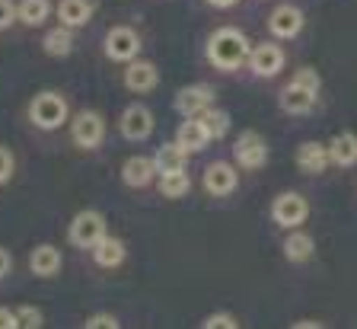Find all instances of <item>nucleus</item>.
<instances>
[{
	"label": "nucleus",
	"instance_id": "nucleus-1",
	"mask_svg": "<svg viewBox=\"0 0 357 329\" xmlns=\"http://www.w3.org/2000/svg\"><path fill=\"white\" fill-rule=\"evenodd\" d=\"M249 38L243 29H233V26H220V29L211 32L208 38V61L217 71H236L245 64L249 58Z\"/></svg>",
	"mask_w": 357,
	"mask_h": 329
},
{
	"label": "nucleus",
	"instance_id": "nucleus-2",
	"mask_svg": "<svg viewBox=\"0 0 357 329\" xmlns=\"http://www.w3.org/2000/svg\"><path fill=\"white\" fill-rule=\"evenodd\" d=\"M70 119V105H67L64 93L58 90H42L29 99V122L38 131H58Z\"/></svg>",
	"mask_w": 357,
	"mask_h": 329
},
{
	"label": "nucleus",
	"instance_id": "nucleus-3",
	"mask_svg": "<svg viewBox=\"0 0 357 329\" xmlns=\"http://www.w3.org/2000/svg\"><path fill=\"white\" fill-rule=\"evenodd\" d=\"M109 233L105 227V214L96 208H86V211H77L70 227H67V243L77 249H93L99 240Z\"/></svg>",
	"mask_w": 357,
	"mask_h": 329
},
{
	"label": "nucleus",
	"instance_id": "nucleus-4",
	"mask_svg": "<svg viewBox=\"0 0 357 329\" xmlns=\"http://www.w3.org/2000/svg\"><path fill=\"white\" fill-rule=\"evenodd\" d=\"M70 122V141L80 150H96L105 138V119L96 112V109H80Z\"/></svg>",
	"mask_w": 357,
	"mask_h": 329
},
{
	"label": "nucleus",
	"instance_id": "nucleus-5",
	"mask_svg": "<svg viewBox=\"0 0 357 329\" xmlns=\"http://www.w3.org/2000/svg\"><path fill=\"white\" fill-rule=\"evenodd\" d=\"M310 217V202H306L300 192H281L271 202V221L284 231H294V227H303V221Z\"/></svg>",
	"mask_w": 357,
	"mask_h": 329
},
{
	"label": "nucleus",
	"instance_id": "nucleus-6",
	"mask_svg": "<svg viewBox=\"0 0 357 329\" xmlns=\"http://www.w3.org/2000/svg\"><path fill=\"white\" fill-rule=\"evenodd\" d=\"M105 58L109 61H119V64H128L141 54V36L131 29V26H115V29L105 32Z\"/></svg>",
	"mask_w": 357,
	"mask_h": 329
},
{
	"label": "nucleus",
	"instance_id": "nucleus-7",
	"mask_svg": "<svg viewBox=\"0 0 357 329\" xmlns=\"http://www.w3.org/2000/svg\"><path fill=\"white\" fill-rule=\"evenodd\" d=\"M245 64H249V71H252L255 77L271 80V77H278L284 71V48L278 45V42H261V45L249 48Z\"/></svg>",
	"mask_w": 357,
	"mask_h": 329
},
{
	"label": "nucleus",
	"instance_id": "nucleus-8",
	"mask_svg": "<svg viewBox=\"0 0 357 329\" xmlns=\"http://www.w3.org/2000/svg\"><path fill=\"white\" fill-rule=\"evenodd\" d=\"M233 157H236V166L243 170H261L268 163V144L259 131H243L233 144Z\"/></svg>",
	"mask_w": 357,
	"mask_h": 329
},
{
	"label": "nucleus",
	"instance_id": "nucleus-9",
	"mask_svg": "<svg viewBox=\"0 0 357 329\" xmlns=\"http://www.w3.org/2000/svg\"><path fill=\"white\" fill-rule=\"evenodd\" d=\"M201 186H204L208 195H214V198H227V195L236 192L239 173L233 170V163H227V160H214V163H208L204 176H201Z\"/></svg>",
	"mask_w": 357,
	"mask_h": 329
},
{
	"label": "nucleus",
	"instance_id": "nucleus-10",
	"mask_svg": "<svg viewBox=\"0 0 357 329\" xmlns=\"http://www.w3.org/2000/svg\"><path fill=\"white\" fill-rule=\"evenodd\" d=\"M153 125H156L153 112H150L144 103H131L119 119V131L128 141H147V138L153 135Z\"/></svg>",
	"mask_w": 357,
	"mask_h": 329
},
{
	"label": "nucleus",
	"instance_id": "nucleus-11",
	"mask_svg": "<svg viewBox=\"0 0 357 329\" xmlns=\"http://www.w3.org/2000/svg\"><path fill=\"white\" fill-rule=\"evenodd\" d=\"M303 23H306L303 10L294 7V3H281V7H275L271 16H268V32L287 42V38H297L303 32Z\"/></svg>",
	"mask_w": 357,
	"mask_h": 329
},
{
	"label": "nucleus",
	"instance_id": "nucleus-12",
	"mask_svg": "<svg viewBox=\"0 0 357 329\" xmlns=\"http://www.w3.org/2000/svg\"><path fill=\"white\" fill-rule=\"evenodd\" d=\"M214 99H217L214 87H208V83H192V87H182V90L176 93L172 105H176L178 115H198V112H204L208 105H214Z\"/></svg>",
	"mask_w": 357,
	"mask_h": 329
},
{
	"label": "nucleus",
	"instance_id": "nucleus-13",
	"mask_svg": "<svg viewBox=\"0 0 357 329\" xmlns=\"http://www.w3.org/2000/svg\"><path fill=\"white\" fill-rule=\"evenodd\" d=\"M125 87L131 93H150L160 83V68H156L153 61H141V58H134L128 61V68H125Z\"/></svg>",
	"mask_w": 357,
	"mask_h": 329
},
{
	"label": "nucleus",
	"instance_id": "nucleus-14",
	"mask_svg": "<svg viewBox=\"0 0 357 329\" xmlns=\"http://www.w3.org/2000/svg\"><path fill=\"white\" fill-rule=\"evenodd\" d=\"M316 96H319L316 90H310V87H303V83L290 80L287 87L281 90V96H278V105H281L284 112H290V115H306V112H312Z\"/></svg>",
	"mask_w": 357,
	"mask_h": 329
},
{
	"label": "nucleus",
	"instance_id": "nucleus-15",
	"mask_svg": "<svg viewBox=\"0 0 357 329\" xmlns=\"http://www.w3.org/2000/svg\"><path fill=\"white\" fill-rule=\"evenodd\" d=\"M61 265H64V256L52 243H38L29 253V272L36 278H54L61 272Z\"/></svg>",
	"mask_w": 357,
	"mask_h": 329
},
{
	"label": "nucleus",
	"instance_id": "nucleus-16",
	"mask_svg": "<svg viewBox=\"0 0 357 329\" xmlns=\"http://www.w3.org/2000/svg\"><path fill=\"white\" fill-rule=\"evenodd\" d=\"M294 160H297V170H303L306 176H319L328 170V150L319 141H303L294 154Z\"/></svg>",
	"mask_w": 357,
	"mask_h": 329
},
{
	"label": "nucleus",
	"instance_id": "nucleus-17",
	"mask_svg": "<svg viewBox=\"0 0 357 329\" xmlns=\"http://www.w3.org/2000/svg\"><path fill=\"white\" fill-rule=\"evenodd\" d=\"M326 150H328V163L342 166V170L357 166V135L354 131H342V135H335L332 141L326 144Z\"/></svg>",
	"mask_w": 357,
	"mask_h": 329
},
{
	"label": "nucleus",
	"instance_id": "nucleus-18",
	"mask_svg": "<svg viewBox=\"0 0 357 329\" xmlns=\"http://www.w3.org/2000/svg\"><path fill=\"white\" fill-rule=\"evenodd\" d=\"M93 253V262H96L99 269H119L121 262L128 259V247H125V240H119V237H109L105 233L102 240H99L96 247L89 249Z\"/></svg>",
	"mask_w": 357,
	"mask_h": 329
},
{
	"label": "nucleus",
	"instance_id": "nucleus-19",
	"mask_svg": "<svg viewBox=\"0 0 357 329\" xmlns=\"http://www.w3.org/2000/svg\"><path fill=\"white\" fill-rule=\"evenodd\" d=\"M153 176H156V170L150 157H128L121 163V182L128 189H147L153 182Z\"/></svg>",
	"mask_w": 357,
	"mask_h": 329
},
{
	"label": "nucleus",
	"instance_id": "nucleus-20",
	"mask_svg": "<svg viewBox=\"0 0 357 329\" xmlns=\"http://www.w3.org/2000/svg\"><path fill=\"white\" fill-rule=\"evenodd\" d=\"M54 13H58L61 26H67V29H80V26H86L89 20H93V3H89V0H58Z\"/></svg>",
	"mask_w": 357,
	"mask_h": 329
},
{
	"label": "nucleus",
	"instance_id": "nucleus-21",
	"mask_svg": "<svg viewBox=\"0 0 357 329\" xmlns=\"http://www.w3.org/2000/svg\"><path fill=\"white\" fill-rule=\"evenodd\" d=\"M312 253H316V240H312L306 231L294 227V231L287 233V240H284V259L300 265V262H310Z\"/></svg>",
	"mask_w": 357,
	"mask_h": 329
},
{
	"label": "nucleus",
	"instance_id": "nucleus-22",
	"mask_svg": "<svg viewBox=\"0 0 357 329\" xmlns=\"http://www.w3.org/2000/svg\"><path fill=\"white\" fill-rule=\"evenodd\" d=\"M176 144H182L188 154H198V150H204L211 144V138L195 115H185V122L176 128Z\"/></svg>",
	"mask_w": 357,
	"mask_h": 329
},
{
	"label": "nucleus",
	"instance_id": "nucleus-23",
	"mask_svg": "<svg viewBox=\"0 0 357 329\" xmlns=\"http://www.w3.org/2000/svg\"><path fill=\"white\" fill-rule=\"evenodd\" d=\"M52 16V0H16V23L38 29Z\"/></svg>",
	"mask_w": 357,
	"mask_h": 329
},
{
	"label": "nucleus",
	"instance_id": "nucleus-24",
	"mask_svg": "<svg viewBox=\"0 0 357 329\" xmlns=\"http://www.w3.org/2000/svg\"><path fill=\"white\" fill-rule=\"evenodd\" d=\"M188 157H192V154H188L182 144L172 141V144H163V147L156 150V157H150V160H153L156 173H176V170H185Z\"/></svg>",
	"mask_w": 357,
	"mask_h": 329
},
{
	"label": "nucleus",
	"instance_id": "nucleus-25",
	"mask_svg": "<svg viewBox=\"0 0 357 329\" xmlns=\"http://www.w3.org/2000/svg\"><path fill=\"white\" fill-rule=\"evenodd\" d=\"M42 52L48 58H67V54L74 52V29H67L61 23L54 29H48L42 38Z\"/></svg>",
	"mask_w": 357,
	"mask_h": 329
},
{
	"label": "nucleus",
	"instance_id": "nucleus-26",
	"mask_svg": "<svg viewBox=\"0 0 357 329\" xmlns=\"http://www.w3.org/2000/svg\"><path fill=\"white\" fill-rule=\"evenodd\" d=\"M195 119L204 125V131H208L211 141H220V138H227V131H230V115L223 112V109H217V105H208V109L198 112Z\"/></svg>",
	"mask_w": 357,
	"mask_h": 329
},
{
	"label": "nucleus",
	"instance_id": "nucleus-27",
	"mask_svg": "<svg viewBox=\"0 0 357 329\" xmlns=\"http://www.w3.org/2000/svg\"><path fill=\"white\" fill-rule=\"evenodd\" d=\"M160 192L163 198H185L192 192V180H188L185 170H176V173H160Z\"/></svg>",
	"mask_w": 357,
	"mask_h": 329
},
{
	"label": "nucleus",
	"instance_id": "nucleus-28",
	"mask_svg": "<svg viewBox=\"0 0 357 329\" xmlns=\"http://www.w3.org/2000/svg\"><path fill=\"white\" fill-rule=\"evenodd\" d=\"M16 323L22 329H38V326H45V314L32 304H20L16 307Z\"/></svg>",
	"mask_w": 357,
	"mask_h": 329
},
{
	"label": "nucleus",
	"instance_id": "nucleus-29",
	"mask_svg": "<svg viewBox=\"0 0 357 329\" xmlns=\"http://www.w3.org/2000/svg\"><path fill=\"white\" fill-rule=\"evenodd\" d=\"M239 320L233 314H227V310H217V314H208L204 320H201V329H236Z\"/></svg>",
	"mask_w": 357,
	"mask_h": 329
},
{
	"label": "nucleus",
	"instance_id": "nucleus-30",
	"mask_svg": "<svg viewBox=\"0 0 357 329\" xmlns=\"http://www.w3.org/2000/svg\"><path fill=\"white\" fill-rule=\"evenodd\" d=\"M13 173H16V157H13V150L0 144V186H7V182L13 180Z\"/></svg>",
	"mask_w": 357,
	"mask_h": 329
},
{
	"label": "nucleus",
	"instance_id": "nucleus-31",
	"mask_svg": "<svg viewBox=\"0 0 357 329\" xmlns=\"http://www.w3.org/2000/svg\"><path fill=\"white\" fill-rule=\"evenodd\" d=\"M83 326L86 329H119L121 323H119V316L115 314H93V316H86Z\"/></svg>",
	"mask_w": 357,
	"mask_h": 329
},
{
	"label": "nucleus",
	"instance_id": "nucleus-32",
	"mask_svg": "<svg viewBox=\"0 0 357 329\" xmlns=\"http://www.w3.org/2000/svg\"><path fill=\"white\" fill-rule=\"evenodd\" d=\"M290 80H294V83H303V87H310V90H316V93H319V87H322V77L316 74L312 68H300L297 74L290 77Z\"/></svg>",
	"mask_w": 357,
	"mask_h": 329
},
{
	"label": "nucleus",
	"instance_id": "nucleus-33",
	"mask_svg": "<svg viewBox=\"0 0 357 329\" xmlns=\"http://www.w3.org/2000/svg\"><path fill=\"white\" fill-rule=\"evenodd\" d=\"M16 23V0H0V32Z\"/></svg>",
	"mask_w": 357,
	"mask_h": 329
},
{
	"label": "nucleus",
	"instance_id": "nucleus-34",
	"mask_svg": "<svg viewBox=\"0 0 357 329\" xmlns=\"http://www.w3.org/2000/svg\"><path fill=\"white\" fill-rule=\"evenodd\" d=\"M0 329H20V323H16V310L0 307Z\"/></svg>",
	"mask_w": 357,
	"mask_h": 329
},
{
	"label": "nucleus",
	"instance_id": "nucleus-35",
	"mask_svg": "<svg viewBox=\"0 0 357 329\" xmlns=\"http://www.w3.org/2000/svg\"><path fill=\"white\" fill-rule=\"evenodd\" d=\"M10 272H13V256H10L7 249L0 247V282H3V278H7Z\"/></svg>",
	"mask_w": 357,
	"mask_h": 329
},
{
	"label": "nucleus",
	"instance_id": "nucleus-36",
	"mask_svg": "<svg viewBox=\"0 0 357 329\" xmlns=\"http://www.w3.org/2000/svg\"><path fill=\"white\" fill-rule=\"evenodd\" d=\"M290 326H294V329H306V326H310V329H319L322 323H316V320H297V323H290Z\"/></svg>",
	"mask_w": 357,
	"mask_h": 329
},
{
	"label": "nucleus",
	"instance_id": "nucleus-37",
	"mask_svg": "<svg viewBox=\"0 0 357 329\" xmlns=\"http://www.w3.org/2000/svg\"><path fill=\"white\" fill-rule=\"evenodd\" d=\"M211 7H217V10H227V7H236L239 0H208Z\"/></svg>",
	"mask_w": 357,
	"mask_h": 329
}]
</instances>
